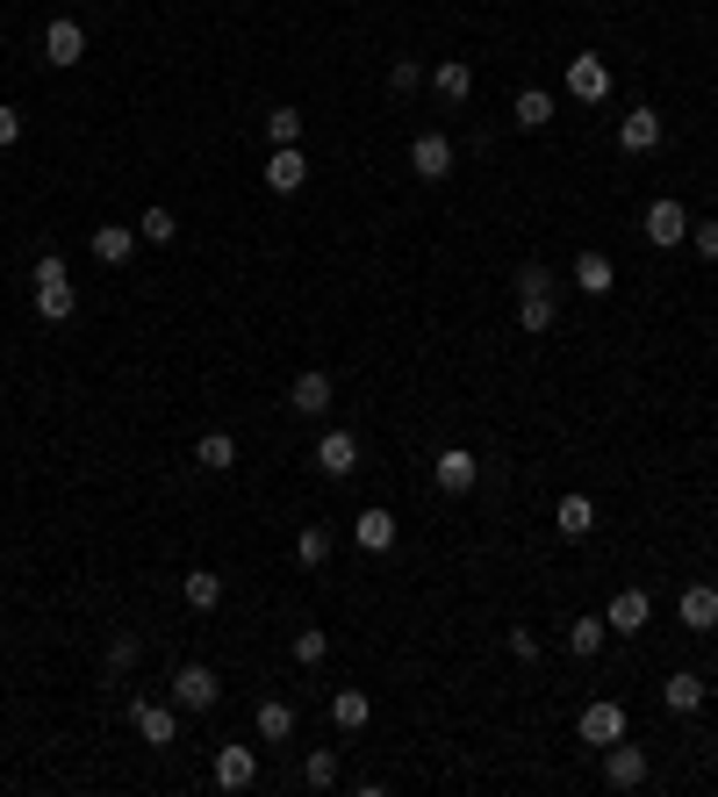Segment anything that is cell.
Here are the masks:
<instances>
[{
  "instance_id": "obj_24",
  "label": "cell",
  "mask_w": 718,
  "mask_h": 797,
  "mask_svg": "<svg viewBox=\"0 0 718 797\" xmlns=\"http://www.w3.org/2000/svg\"><path fill=\"white\" fill-rule=\"evenodd\" d=\"M511 122H517V130H547V122H553V94L547 87H525L511 101Z\"/></svg>"
},
{
  "instance_id": "obj_26",
  "label": "cell",
  "mask_w": 718,
  "mask_h": 797,
  "mask_svg": "<svg viewBox=\"0 0 718 797\" xmlns=\"http://www.w3.org/2000/svg\"><path fill=\"white\" fill-rule=\"evenodd\" d=\"M603 640H611V625H603V618H575V625H567V654H575V661H597Z\"/></svg>"
},
{
  "instance_id": "obj_15",
  "label": "cell",
  "mask_w": 718,
  "mask_h": 797,
  "mask_svg": "<svg viewBox=\"0 0 718 797\" xmlns=\"http://www.w3.org/2000/svg\"><path fill=\"white\" fill-rule=\"evenodd\" d=\"M675 618H683L690 632H718V590H711V582H690L683 604H675Z\"/></svg>"
},
{
  "instance_id": "obj_6",
  "label": "cell",
  "mask_w": 718,
  "mask_h": 797,
  "mask_svg": "<svg viewBox=\"0 0 718 797\" xmlns=\"http://www.w3.org/2000/svg\"><path fill=\"white\" fill-rule=\"evenodd\" d=\"M431 482H439L445 496H467V488L481 482V460H475V452H467V446H445L439 460H431Z\"/></svg>"
},
{
  "instance_id": "obj_27",
  "label": "cell",
  "mask_w": 718,
  "mask_h": 797,
  "mask_svg": "<svg viewBox=\"0 0 718 797\" xmlns=\"http://www.w3.org/2000/svg\"><path fill=\"white\" fill-rule=\"evenodd\" d=\"M661 704H668V711H697V704H704V676H690V668H675V676L661 683Z\"/></svg>"
},
{
  "instance_id": "obj_4",
  "label": "cell",
  "mask_w": 718,
  "mask_h": 797,
  "mask_svg": "<svg viewBox=\"0 0 718 797\" xmlns=\"http://www.w3.org/2000/svg\"><path fill=\"white\" fill-rule=\"evenodd\" d=\"M567 94H575V101H611V65H603L597 51H582V58H567Z\"/></svg>"
},
{
  "instance_id": "obj_19",
  "label": "cell",
  "mask_w": 718,
  "mask_h": 797,
  "mask_svg": "<svg viewBox=\"0 0 718 797\" xmlns=\"http://www.w3.org/2000/svg\"><path fill=\"white\" fill-rule=\"evenodd\" d=\"M553 524H561V539H589L597 532V503L589 496H561L553 503Z\"/></svg>"
},
{
  "instance_id": "obj_31",
  "label": "cell",
  "mask_w": 718,
  "mask_h": 797,
  "mask_svg": "<svg viewBox=\"0 0 718 797\" xmlns=\"http://www.w3.org/2000/svg\"><path fill=\"white\" fill-rule=\"evenodd\" d=\"M216 604H223V575L188 568V611H216Z\"/></svg>"
},
{
  "instance_id": "obj_25",
  "label": "cell",
  "mask_w": 718,
  "mask_h": 797,
  "mask_svg": "<svg viewBox=\"0 0 718 797\" xmlns=\"http://www.w3.org/2000/svg\"><path fill=\"white\" fill-rule=\"evenodd\" d=\"M431 87H439V101H467V94H475V65H467V58H445V65L431 72Z\"/></svg>"
},
{
  "instance_id": "obj_16",
  "label": "cell",
  "mask_w": 718,
  "mask_h": 797,
  "mask_svg": "<svg viewBox=\"0 0 718 797\" xmlns=\"http://www.w3.org/2000/svg\"><path fill=\"white\" fill-rule=\"evenodd\" d=\"M575 733H582L589 747H611V740H625V711H618V704H589V711L575 718Z\"/></svg>"
},
{
  "instance_id": "obj_23",
  "label": "cell",
  "mask_w": 718,
  "mask_h": 797,
  "mask_svg": "<svg viewBox=\"0 0 718 797\" xmlns=\"http://www.w3.org/2000/svg\"><path fill=\"white\" fill-rule=\"evenodd\" d=\"M367 718H374L367 690H338V697H331V726H338V733H367Z\"/></svg>"
},
{
  "instance_id": "obj_22",
  "label": "cell",
  "mask_w": 718,
  "mask_h": 797,
  "mask_svg": "<svg viewBox=\"0 0 718 797\" xmlns=\"http://www.w3.org/2000/svg\"><path fill=\"white\" fill-rule=\"evenodd\" d=\"M575 288H582V295H611V288H618V266L603 259V252H582V259H575Z\"/></svg>"
},
{
  "instance_id": "obj_37",
  "label": "cell",
  "mask_w": 718,
  "mask_h": 797,
  "mask_svg": "<svg viewBox=\"0 0 718 797\" xmlns=\"http://www.w3.org/2000/svg\"><path fill=\"white\" fill-rule=\"evenodd\" d=\"M29 280H36V288H65V280H72V266L58 259V252H44V259H36V274H29Z\"/></svg>"
},
{
  "instance_id": "obj_11",
  "label": "cell",
  "mask_w": 718,
  "mask_h": 797,
  "mask_svg": "<svg viewBox=\"0 0 718 797\" xmlns=\"http://www.w3.org/2000/svg\"><path fill=\"white\" fill-rule=\"evenodd\" d=\"M352 468H359V438H352V432H324V438H316V474L345 482Z\"/></svg>"
},
{
  "instance_id": "obj_3",
  "label": "cell",
  "mask_w": 718,
  "mask_h": 797,
  "mask_svg": "<svg viewBox=\"0 0 718 797\" xmlns=\"http://www.w3.org/2000/svg\"><path fill=\"white\" fill-rule=\"evenodd\" d=\"M216 697H223V683H216V668H202V661H188V668L172 676V704L180 711H216Z\"/></svg>"
},
{
  "instance_id": "obj_35",
  "label": "cell",
  "mask_w": 718,
  "mask_h": 797,
  "mask_svg": "<svg viewBox=\"0 0 718 797\" xmlns=\"http://www.w3.org/2000/svg\"><path fill=\"white\" fill-rule=\"evenodd\" d=\"M331 654V640H324V632H309V625H302V632H295V668H316V661H324Z\"/></svg>"
},
{
  "instance_id": "obj_1",
  "label": "cell",
  "mask_w": 718,
  "mask_h": 797,
  "mask_svg": "<svg viewBox=\"0 0 718 797\" xmlns=\"http://www.w3.org/2000/svg\"><path fill=\"white\" fill-rule=\"evenodd\" d=\"M553 316H561V302H553V274H547V266H525V274H517V324H525L531 338H547Z\"/></svg>"
},
{
  "instance_id": "obj_38",
  "label": "cell",
  "mask_w": 718,
  "mask_h": 797,
  "mask_svg": "<svg viewBox=\"0 0 718 797\" xmlns=\"http://www.w3.org/2000/svg\"><path fill=\"white\" fill-rule=\"evenodd\" d=\"M388 87L395 94H417V58H395V65H388Z\"/></svg>"
},
{
  "instance_id": "obj_41",
  "label": "cell",
  "mask_w": 718,
  "mask_h": 797,
  "mask_svg": "<svg viewBox=\"0 0 718 797\" xmlns=\"http://www.w3.org/2000/svg\"><path fill=\"white\" fill-rule=\"evenodd\" d=\"M15 137H22V116H15V108H0V152H8Z\"/></svg>"
},
{
  "instance_id": "obj_29",
  "label": "cell",
  "mask_w": 718,
  "mask_h": 797,
  "mask_svg": "<svg viewBox=\"0 0 718 797\" xmlns=\"http://www.w3.org/2000/svg\"><path fill=\"white\" fill-rule=\"evenodd\" d=\"M72 310H80L72 280H65V288H36V316H44V324H72Z\"/></svg>"
},
{
  "instance_id": "obj_34",
  "label": "cell",
  "mask_w": 718,
  "mask_h": 797,
  "mask_svg": "<svg viewBox=\"0 0 718 797\" xmlns=\"http://www.w3.org/2000/svg\"><path fill=\"white\" fill-rule=\"evenodd\" d=\"M266 137L274 144H302V108H266Z\"/></svg>"
},
{
  "instance_id": "obj_10",
  "label": "cell",
  "mask_w": 718,
  "mask_h": 797,
  "mask_svg": "<svg viewBox=\"0 0 718 797\" xmlns=\"http://www.w3.org/2000/svg\"><path fill=\"white\" fill-rule=\"evenodd\" d=\"M288 410H295V416H324V410H331V374H324V366H302V374H295Z\"/></svg>"
},
{
  "instance_id": "obj_13",
  "label": "cell",
  "mask_w": 718,
  "mask_h": 797,
  "mask_svg": "<svg viewBox=\"0 0 718 797\" xmlns=\"http://www.w3.org/2000/svg\"><path fill=\"white\" fill-rule=\"evenodd\" d=\"M647 618H654V596L647 590H618L611 611H603V625H611V632H647Z\"/></svg>"
},
{
  "instance_id": "obj_30",
  "label": "cell",
  "mask_w": 718,
  "mask_h": 797,
  "mask_svg": "<svg viewBox=\"0 0 718 797\" xmlns=\"http://www.w3.org/2000/svg\"><path fill=\"white\" fill-rule=\"evenodd\" d=\"M295 560H302V568H324L331 560V532L324 524H302V532H295Z\"/></svg>"
},
{
  "instance_id": "obj_17",
  "label": "cell",
  "mask_w": 718,
  "mask_h": 797,
  "mask_svg": "<svg viewBox=\"0 0 718 797\" xmlns=\"http://www.w3.org/2000/svg\"><path fill=\"white\" fill-rule=\"evenodd\" d=\"M86 244H94V259H101V266H130V252H137L144 238H137L130 224H101V230H94Z\"/></svg>"
},
{
  "instance_id": "obj_12",
  "label": "cell",
  "mask_w": 718,
  "mask_h": 797,
  "mask_svg": "<svg viewBox=\"0 0 718 797\" xmlns=\"http://www.w3.org/2000/svg\"><path fill=\"white\" fill-rule=\"evenodd\" d=\"M309 166H302V144H274V158H266V188L274 194H302Z\"/></svg>"
},
{
  "instance_id": "obj_5",
  "label": "cell",
  "mask_w": 718,
  "mask_h": 797,
  "mask_svg": "<svg viewBox=\"0 0 718 797\" xmlns=\"http://www.w3.org/2000/svg\"><path fill=\"white\" fill-rule=\"evenodd\" d=\"M603 783H611V790H639V783H647V747L611 740L603 747Z\"/></svg>"
},
{
  "instance_id": "obj_14",
  "label": "cell",
  "mask_w": 718,
  "mask_h": 797,
  "mask_svg": "<svg viewBox=\"0 0 718 797\" xmlns=\"http://www.w3.org/2000/svg\"><path fill=\"white\" fill-rule=\"evenodd\" d=\"M44 58H51V65H80L86 58V29L72 15H58L51 29H44Z\"/></svg>"
},
{
  "instance_id": "obj_20",
  "label": "cell",
  "mask_w": 718,
  "mask_h": 797,
  "mask_svg": "<svg viewBox=\"0 0 718 797\" xmlns=\"http://www.w3.org/2000/svg\"><path fill=\"white\" fill-rule=\"evenodd\" d=\"M352 539H359V554H388V546H395V518H388V510H359Z\"/></svg>"
},
{
  "instance_id": "obj_21",
  "label": "cell",
  "mask_w": 718,
  "mask_h": 797,
  "mask_svg": "<svg viewBox=\"0 0 718 797\" xmlns=\"http://www.w3.org/2000/svg\"><path fill=\"white\" fill-rule=\"evenodd\" d=\"M618 144H625V152H654V144H661V116H654V108H633V116L618 122Z\"/></svg>"
},
{
  "instance_id": "obj_8",
  "label": "cell",
  "mask_w": 718,
  "mask_h": 797,
  "mask_svg": "<svg viewBox=\"0 0 718 797\" xmlns=\"http://www.w3.org/2000/svg\"><path fill=\"white\" fill-rule=\"evenodd\" d=\"M410 173H417V180H445V173H453V137H439V130H417V137H410Z\"/></svg>"
},
{
  "instance_id": "obj_33",
  "label": "cell",
  "mask_w": 718,
  "mask_h": 797,
  "mask_svg": "<svg viewBox=\"0 0 718 797\" xmlns=\"http://www.w3.org/2000/svg\"><path fill=\"white\" fill-rule=\"evenodd\" d=\"M137 238H144V244H172V238H180L172 208H144V216H137Z\"/></svg>"
},
{
  "instance_id": "obj_18",
  "label": "cell",
  "mask_w": 718,
  "mask_h": 797,
  "mask_svg": "<svg viewBox=\"0 0 718 797\" xmlns=\"http://www.w3.org/2000/svg\"><path fill=\"white\" fill-rule=\"evenodd\" d=\"M194 468H202V474H230V468H238V438H230V432H202V438H194Z\"/></svg>"
},
{
  "instance_id": "obj_28",
  "label": "cell",
  "mask_w": 718,
  "mask_h": 797,
  "mask_svg": "<svg viewBox=\"0 0 718 797\" xmlns=\"http://www.w3.org/2000/svg\"><path fill=\"white\" fill-rule=\"evenodd\" d=\"M302 783L309 790H331V783H338V747H309L302 754Z\"/></svg>"
},
{
  "instance_id": "obj_2",
  "label": "cell",
  "mask_w": 718,
  "mask_h": 797,
  "mask_svg": "<svg viewBox=\"0 0 718 797\" xmlns=\"http://www.w3.org/2000/svg\"><path fill=\"white\" fill-rule=\"evenodd\" d=\"M130 726H137L144 747H172L180 740V704H144V697H130Z\"/></svg>"
},
{
  "instance_id": "obj_40",
  "label": "cell",
  "mask_w": 718,
  "mask_h": 797,
  "mask_svg": "<svg viewBox=\"0 0 718 797\" xmlns=\"http://www.w3.org/2000/svg\"><path fill=\"white\" fill-rule=\"evenodd\" d=\"M690 244H697L704 259H718V224H690Z\"/></svg>"
},
{
  "instance_id": "obj_36",
  "label": "cell",
  "mask_w": 718,
  "mask_h": 797,
  "mask_svg": "<svg viewBox=\"0 0 718 797\" xmlns=\"http://www.w3.org/2000/svg\"><path fill=\"white\" fill-rule=\"evenodd\" d=\"M137 661H144L137 632H116V640H108V668H137Z\"/></svg>"
},
{
  "instance_id": "obj_39",
  "label": "cell",
  "mask_w": 718,
  "mask_h": 797,
  "mask_svg": "<svg viewBox=\"0 0 718 797\" xmlns=\"http://www.w3.org/2000/svg\"><path fill=\"white\" fill-rule=\"evenodd\" d=\"M511 654H517V661H531V668H539V632H531V625H517V632H511Z\"/></svg>"
},
{
  "instance_id": "obj_7",
  "label": "cell",
  "mask_w": 718,
  "mask_h": 797,
  "mask_svg": "<svg viewBox=\"0 0 718 797\" xmlns=\"http://www.w3.org/2000/svg\"><path fill=\"white\" fill-rule=\"evenodd\" d=\"M259 783V754L244 740H223L216 747V790H252Z\"/></svg>"
},
{
  "instance_id": "obj_32",
  "label": "cell",
  "mask_w": 718,
  "mask_h": 797,
  "mask_svg": "<svg viewBox=\"0 0 718 797\" xmlns=\"http://www.w3.org/2000/svg\"><path fill=\"white\" fill-rule=\"evenodd\" d=\"M259 740H295V704H259Z\"/></svg>"
},
{
  "instance_id": "obj_9",
  "label": "cell",
  "mask_w": 718,
  "mask_h": 797,
  "mask_svg": "<svg viewBox=\"0 0 718 797\" xmlns=\"http://www.w3.org/2000/svg\"><path fill=\"white\" fill-rule=\"evenodd\" d=\"M647 244H690V208L683 202H647Z\"/></svg>"
}]
</instances>
